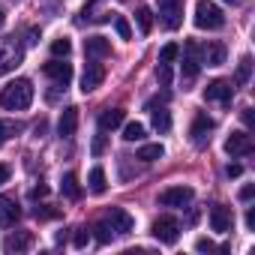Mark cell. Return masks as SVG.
Segmentation results:
<instances>
[{"label":"cell","instance_id":"d6986e66","mask_svg":"<svg viewBox=\"0 0 255 255\" xmlns=\"http://www.w3.org/2000/svg\"><path fill=\"white\" fill-rule=\"evenodd\" d=\"M123 123V108H105L99 114V129L108 132V129H117V126Z\"/></svg>","mask_w":255,"mask_h":255},{"label":"cell","instance_id":"83f0119b","mask_svg":"<svg viewBox=\"0 0 255 255\" xmlns=\"http://www.w3.org/2000/svg\"><path fill=\"white\" fill-rule=\"evenodd\" d=\"M177 54H180V45H177V42H168V45H162V51H159V63H174Z\"/></svg>","mask_w":255,"mask_h":255},{"label":"cell","instance_id":"e575fe53","mask_svg":"<svg viewBox=\"0 0 255 255\" xmlns=\"http://www.w3.org/2000/svg\"><path fill=\"white\" fill-rule=\"evenodd\" d=\"M225 174H228V177H240V174H243V168H240L237 162H231V165L225 168Z\"/></svg>","mask_w":255,"mask_h":255},{"label":"cell","instance_id":"603a6c76","mask_svg":"<svg viewBox=\"0 0 255 255\" xmlns=\"http://www.w3.org/2000/svg\"><path fill=\"white\" fill-rule=\"evenodd\" d=\"M60 189H63V195L72 198V201L81 198V186H78V177H75V174H66V177L60 180Z\"/></svg>","mask_w":255,"mask_h":255},{"label":"cell","instance_id":"7a4b0ae2","mask_svg":"<svg viewBox=\"0 0 255 255\" xmlns=\"http://www.w3.org/2000/svg\"><path fill=\"white\" fill-rule=\"evenodd\" d=\"M222 24H225V15H222V9L213 3V0H198V3H195V27L219 30Z\"/></svg>","mask_w":255,"mask_h":255},{"label":"cell","instance_id":"277c9868","mask_svg":"<svg viewBox=\"0 0 255 255\" xmlns=\"http://www.w3.org/2000/svg\"><path fill=\"white\" fill-rule=\"evenodd\" d=\"M150 231H153V237H156L159 243L171 246V243H177V237H180V222H177L174 216H159Z\"/></svg>","mask_w":255,"mask_h":255},{"label":"cell","instance_id":"cb8c5ba5","mask_svg":"<svg viewBox=\"0 0 255 255\" xmlns=\"http://www.w3.org/2000/svg\"><path fill=\"white\" fill-rule=\"evenodd\" d=\"M123 138H126V141H141V138H144V123H138V120L126 123V126H123Z\"/></svg>","mask_w":255,"mask_h":255},{"label":"cell","instance_id":"484cf974","mask_svg":"<svg viewBox=\"0 0 255 255\" xmlns=\"http://www.w3.org/2000/svg\"><path fill=\"white\" fill-rule=\"evenodd\" d=\"M153 129H156V132H168V129H171V114H168L165 108L153 111Z\"/></svg>","mask_w":255,"mask_h":255},{"label":"cell","instance_id":"1f68e13d","mask_svg":"<svg viewBox=\"0 0 255 255\" xmlns=\"http://www.w3.org/2000/svg\"><path fill=\"white\" fill-rule=\"evenodd\" d=\"M156 81H159L162 87L171 81V69H168V63H159V66H156Z\"/></svg>","mask_w":255,"mask_h":255},{"label":"cell","instance_id":"ba28073f","mask_svg":"<svg viewBox=\"0 0 255 255\" xmlns=\"http://www.w3.org/2000/svg\"><path fill=\"white\" fill-rule=\"evenodd\" d=\"M105 222H108V225H111V231H117V234H129V231L135 228V219L126 213L123 207H111Z\"/></svg>","mask_w":255,"mask_h":255},{"label":"cell","instance_id":"5b68a950","mask_svg":"<svg viewBox=\"0 0 255 255\" xmlns=\"http://www.w3.org/2000/svg\"><path fill=\"white\" fill-rule=\"evenodd\" d=\"M42 72L54 81V87H66V84L72 81V63H66V57H63V60H60V57L48 60V63L42 66Z\"/></svg>","mask_w":255,"mask_h":255},{"label":"cell","instance_id":"f35d334b","mask_svg":"<svg viewBox=\"0 0 255 255\" xmlns=\"http://www.w3.org/2000/svg\"><path fill=\"white\" fill-rule=\"evenodd\" d=\"M6 180H9V168H6V165H0V186H3Z\"/></svg>","mask_w":255,"mask_h":255},{"label":"cell","instance_id":"7c38bea8","mask_svg":"<svg viewBox=\"0 0 255 255\" xmlns=\"http://www.w3.org/2000/svg\"><path fill=\"white\" fill-rule=\"evenodd\" d=\"M231 225H234V213H231V207H225V204H216V207H210V228L213 231H231Z\"/></svg>","mask_w":255,"mask_h":255},{"label":"cell","instance_id":"74e56055","mask_svg":"<svg viewBox=\"0 0 255 255\" xmlns=\"http://www.w3.org/2000/svg\"><path fill=\"white\" fill-rule=\"evenodd\" d=\"M12 132V126H6V123H0V144H3L6 141V135Z\"/></svg>","mask_w":255,"mask_h":255},{"label":"cell","instance_id":"f546056e","mask_svg":"<svg viewBox=\"0 0 255 255\" xmlns=\"http://www.w3.org/2000/svg\"><path fill=\"white\" fill-rule=\"evenodd\" d=\"M93 237H96V243H108L111 240V225L108 222H96L93 225Z\"/></svg>","mask_w":255,"mask_h":255},{"label":"cell","instance_id":"44dd1931","mask_svg":"<svg viewBox=\"0 0 255 255\" xmlns=\"http://www.w3.org/2000/svg\"><path fill=\"white\" fill-rule=\"evenodd\" d=\"M87 186H90V192L93 195H102L105 189H108V177H105V168H90V177H87Z\"/></svg>","mask_w":255,"mask_h":255},{"label":"cell","instance_id":"836d02e7","mask_svg":"<svg viewBox=\"0 0 255 255\" xmlns=\"http://www.w3.org/2000/svg\"><path fill=\"white\" fill-rule=\"evenodd\" d=\"M90 150H93V156H102V150H105V135H96L93 144H90Z\"/></svg>","mask_w":255,"mask_h":255},{"label":"cell","instance_id":"52a82bcc","mask_svg":"<svg viewBox=\"0 0 255 255\" xmlns=\"http://www.w3.org/2000/svg\"><path fill=\"white\" fill-rule=\"evenodd\" d=\"M192 189L189 186H168V189H162L159 192V204L162 207H186L189 201H192Z\"/></svg>","mask_w":255,"mask_h":255},{"label":"cell","instance_id":"ffe728a7","mask_svg":"<svg viewBox=\"0 0 255 255\" xmlns=\"http://www.w3.org/2000/svg\"><path fill=\"white\" fill-rule=\"evenodd\" d=\"M204 63H207V66H222V63H225V45H222V42L204 45Z\"/></svg>","mask_w":255,"mask_h":255},{"label":"cell","instance_id":"2e32d148","mask_svg":"<svg viewBox=\"0 0 255 255\" xmlns=\"http://www.w3.org/2000/svg\"><path fill=\"white\" fill-rule=\"evenodd\" d=\"M21 216V210H18V204H15V198H9V195H0V228H9V225H15V219Z\"/></svg>","mask_w":255,"mask_h":255},{"label":"cell","instance_id":"6da1fadb","mask_svg":"<svg viewBox=\"0 0 255 255\" xmlns=\"http://www.w3.org/2000/svg\"><path fill=\"white\" fill-rule=\"evenodd\" d=\"M30 102H33V84L27 78H15L0 90V105L6 111H24L30 108Z\"/></svg>","mask_w":255,"mask_h":255},{"label":"cell","instance_id":"8fae6325","mask_svg":"<svg viewBox=\"0 0 255 255\" xmlns=\"http://www.w3.org/2000/svg\"><path fill=\"white\" fill-rule=\"evenodd\" d=\"M102 81H105V69H102L96 60H93V63H87V66H84V72H81V93L96 90Z\"/></svg>","mask_w":255,"mask_h":255},{"label":"cell","instance_id":"d590c367","mask_svg":"<svg viewBox=\"0 0 255 255\" xmlns=\"http://www.w3.org/2000/svg\"><path fill=\"white\" fill-rule=\"evenodd\" d=\"M195 249H198V252H213V243H210V240H204V237H201V240H198V243H195Z\"/></svg>","mask_w":255,"mask_h":255},{"label":"cell","instance_id":"4fadbf2b","mask_svg":"<svg viewBox=\"0 0 255 255\" xmlns=\"http://www.w3.org/2000/svg\"><path fill=\"white\" fill-rule=\"evenodd\" d=\"M75 129H78V108L69 105V108H63V114H60V120H57V135H60V138H72Z\"/></svg>","mask_w":255,"mask_h":255},{"label":"cell","instance_id":"ac0fdd59","mask_svg":"<svg viewBox=\"0 0 255 255\" xmlns=\"http://www.w3.org/2000/svg\"><path fill=\"white\" fill-rule=\"evenodd\" d=\"M30 243H33L30 231H15V234H9V237L3 240V249H6L9 255H18V252H27Z\"/></svg>","mask_w":255,"mask_h":255},{"label":"cell","instance_id":"b9f144b4","mask_svg":"<svg viewBox=\"0 0 255 255\" xmlns=\"http://www.w3.org/2000/svg\"><path fill=\"white\" fill-rule=\"evenodd\" d=\"M225 3H231V6H240V3H243V0H225Z\"/></svg>","mask_w":255,"mask_h":255},{"label":"cell","instance_id":"9a60e30c","mask_svg":"<svg viewBox=\"0 0 255 255\" xmlns=\"http://www.w3.org/2000/svg\"><path fill=\"white\" fill-rule=\"evenodd\" d=\"M249 150H252V141H249L246 132H231L225 138V153L228 156H246Z\"/></svg>","mask_w":255,"mask_h":255},{"label":"cell","instance_id":"d4e9b609","mask_svg":"<svg viewBox=\"0 0 255 255\" xmlns=\"http://www.w3.org/2000/svg\"><path fill=\"white\" fill-rule=\"evenodd\" d=\"M135 21H138V30H141V33H150V30H153V12H150L147 6H138Z\"/></svg>","mask_w":255,"mask_h":255},{"label":"cell","instance_id":"4dcf8cb0","mask_svg":"<svg viewBox=\"0 0 255 255\" xmlns=\"http://www.w3.org/2000/svg\"><path fill=\"white\" fill-rule=\"evenodd\" d=\"M114 30L120 33V39H132V27H129V21H126L123 15L114 18Z\"/></svg>","mask_w":255,"mask_h":255},{"label":"cell","instance_id":"8d00e7d4","mask_svg":"<svg viewBox=\"0 0 255 255\" xmlns=\"http://www.w3.org/2000/svg\"><path fill=\"white\" fill-rule=\"evenodd\" d=\"M252 195H255V186H243L240 189V201H249Z\"/></svg>","mask_w":255,"mask_h":255},{"label":"cell","instance_id":"60d3db41","mask_svg":"<svg viewBox=\"0 0 255 255\" xmlns=\"http://www.w3.org/2000/svg\"><path fill=\"white\" fill-rule=\"evenodd\" d=\"M243 123L252 126V108H243Z\"/></svg>","mask_w":255,"mask_h":255},{"label":"cell","instance_id":"ab89813d","mask_svg":"<svg viewBox=\"0 0 255 255\" xmlns=\"http://www.w3.org/2000/svg\"><path fill=\"white\" fill-rule=\"evenodd\" d=\"M246 228H255V210H246Z\"/></svg>","mask_w":255,"mask_h":255},{"label":"cell","instance_id":"30bf717a","mask_svg":"<svg viewBox=\"0 0 255 255\" xmlns=\"http://www.w3.org/2000/svg\"><path fill=\"white\" fill-rule=\"evenodd\" d=\"M198 66H201V60H198V45L195 42H189L186 45V57H183V84H192L195 78H198Z\"/></svg>","mask_w":255,"mask_h":255},{"label":"cell","instance_id":"8992f818","mask_svg":"<svg viewBox=\"0 0 255 255\" xmlns=\"http://www.w3.org/2000/svg\"><path fill=\"white\" fill-rule=\"evenodd\" d=\"M159 15L168 30H177L183 24V0H159Z\"/></svg>","mask_w":255,"mask_h":255},{"label":"cell","instance_id":"7402d4cb","mask_svg":"<svg viewBox=\"0 0 255 255\" xmlns=\"http://www.w3.org/2000/svg\"><path fill=\"white\" fill-rule=\"evenodd\" d=\"M162 156H165L162 144H141V150H138V159H144V162H156Z\"/></svg>","mask_w":255,"mask_h":255},{"label":"cell","instance_id":"e0dca14e","mask_svg":"<svg viewBox=\"0 0 255 255\" xmlns=\"http://www.w3.org/2000/svg\"><path fill=\"white\" fill-rule=\"evenodd\" d=\"M84 54H87L90 60H102V57L111 54V42H108L105 36H90V39L84 42Z\"/></svg>","mask_w":255,"mask_h":255},{"label":"cell","instance_id":"9c48e42d","mask_svg":"<svg viewBox=\"0 0 255 255\" xmlns=\"http://www.w3.org/2000/svg\"><path fill=\"white\" fill-rule=\"evenodd\" d=\"M231 96H234V90H231V84H228V81H210V84L204 87V99H207V102L231 105Z\"/></svg>","mask_w":255,"mask_h":255},{"label":"cell","instance_id":"5bb4252c","mask_svg":"<svg viewBox=\"0 0 255 255\" xmlns=\"http://www.w3.org/2000/svg\"><path fill=\"white\" fill-rule=\"evenodd\" d=\"M210 129H213V120H210V117H204V114H198V117H195V123H192V129H189L192 144H195V147H204V144L210 141Z\"/></svg>","mask_w":255,"mask_h":255},{"label":"cell","instance_id":"7bdbcfd3","mask_svg":"<svg viewBox=\"0 0 255 255\" xmlns=\"http://www.w3.org/2000/svg\"><path fill=\"white\" fill-rule=\"evenodd\" d=\"M6 24V15H3V9H0V27H3Z\"/></svg>","mask_w":255,"mask_h":255},{"label":"cell","instance_id":"4316f807","mask_svg":"<svg viewBox=\"0 0 255 255\" xmlns=\"http://www.w3.org/2000/svg\"><path fill=\"white\" fill-rule=\"evenodd\" d=\"M69 51H72V42H69L66 36H60V39L51 42V54H54V57H69Z\"/></svg>","mask_w":255,"mask_h":255},{"label":"cell","instance_id":"f1b7e54d","mask_svg":"<svg viewBox=\"0 0 255 255\" xmlns=\"http://www.w3.org/2000/svg\"><path fill=\"white\" fill-rule=\"evenodd\" d=\"M249 69H252V60H249V57H243V60H240V66H237V75H234V84H237V87H243V84L249 81Z\"/></svg>","mask_w":255,"mask_h":255},{"label":"cell","instance_id":"3957f363","mask_svg":"<svg viewBox=\"0 0 255 255\" xmlns=\"http://www.w3.org/2000/svg\"><path fill=\"white\" fill-rule=\"evenodd\" d=\"M21 60H24V48L15 39H0V75L21 66Z\"/></svg>","mask_w":255,"mask_h":255},{"label":"cell","instance_id":"d6a6232c","mask_svg":"<svg viewBox=\"0 0 255 255\" xmlns=\"http://www.w3.org/2000/svg\"><path fill=\"white\" fill-rule=\"evenodd\" d=\"M87 240H90V231H84V228H78L75 231V237H72V243L81 249V246H87Z\"/></svg>","mask_w":255,"mask_h":255}]
</instances>
